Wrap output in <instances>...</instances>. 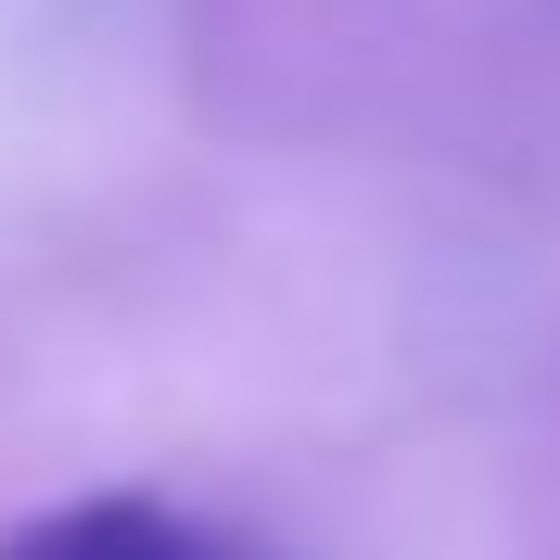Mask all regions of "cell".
<instances>
[{
	"label": "cell",
	"mask_w": 560,
	"mask_h": 560,
	"mask_svg": "<svg viewBox=\"0 0 560 560\" xmlns=\"http://www.w3.org/2000/svg\"><path fill=\"white\" fill-rule=\"evenodd\" d=\"M0 560H230V548H205L191 523H166V510H140V497H90V510H65V523L13 535Z\"/></svg>",
	"instance_id": "cell-1"
}]
</instances>
